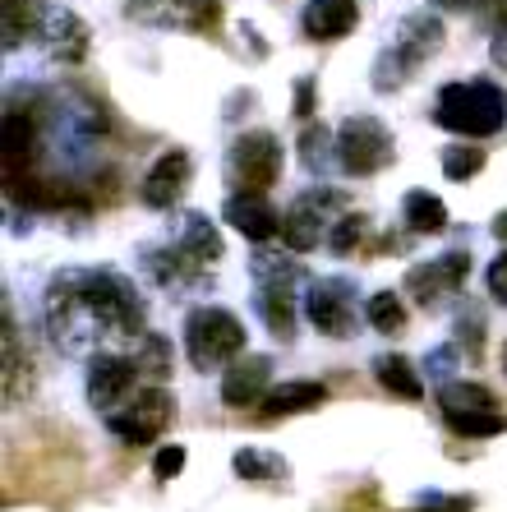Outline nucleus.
Here are the masks:
<instances>
[{
    "label": "nucleus",
    "mask_w": 507,
    "mask_h": 512,
    "mask_svg": "<svg viewBox=\"0 0 507 512\" xmlns=\"http://www.w3.org/2000/svg\"><path fill=\"white\" fill-rule=\"evenodd\" d=\"M47 323L60 351L83 356L107 337H143V300L130 277L111 268H70L47 286Z\"/></svg>",
    "instance_id": "nucleus-1"
},
{
    "label": "nucleus",
    "mask_w": 507,
    "mask_h": 512,
    "mask_svg": "<svg viewBox=\"0 0 507 512\" xmlns=\"http://www.w3.org/2000/svg\"><path fill=\"white\" fill-rule=\"evenodd\" d=\"M434 120L461 139H489L507 125V93L494 79H466L443 84L434 97Z\"/></svg>",
    "instance_id": "nucleus-2"
},
{
    "label": "nucleus",
    "mask_w": 507,
    "mask_h": 512,
    "mask_svg": "<svg viewBox=\"0 0 507 512\" xmlns=\"http://www.w3.org/2000/svg\"><path fill=\"white\" fill-rule=\"evenodd\" d=\"M245 323L222 305H203L185 319V356L194 370H226L245 351Z\"/></svg>",
    "instance_id": "nucleus-3"
},
{
    "label": "nucleus",
    "mask_w": 507,
    "mask_h": 512,
    "mask_svg": "<svg viewBox=\"0 0 507 512\" xmlns=\"http://www.w3.org/2000/svg\"><path fill=\"white\" fill-rule=\"evenodd\" d=\"M282 176V139L272 130H249L226 153V180L245 194H263Z\"/></svg>",
    "instance_id": "nucleus-4"
},
{
    "label": "nucleus",
    "mask_w": 507,
    "mask_h": 512,
    "mask_svg": "<svg viewBox=\"0 0 507 512\" xmlns=\"http://www.w3.org/2000/svg\"><path fill=\"white\" fill-rule=\"evenodd\" d=\"M392 162V134L374 116H346L337 125V167L346 176H378Z\"/></svg>",
    "instance_id": "nucleus-5"
},
{
    "label": "nucleus",
    "mask_w": 507,
    "mask_h": 512,
    "mask_svg": "<svg viewBox=\"0 0 507 512\" xmlns=\"http://www.w3.org/2000/svg\"><path fill=\"white\" fill-rule=\"evenodd\" d=\"M346 208V194L328 190V185H314L309 194H300V199L291 203L282 213V240L291 254H309L314 245H323L328 240V217L342 213Z\"/></svg>",
    "instance_id": "nucleus-6"
},
{
    "label": "nucleus",
    "mask_w": 507,
    "mask_h": 512,
    "mask_svg": "<svg viewBox=\"0 0 507 512\" xmlns=\"http://www.w3.org/2000/svg\"><path fill=\"white\" fill-rule=\"evenodd\" d=\"M171 393L166 388H143L139 397H134L130 406H120V411H111L107 425L116 439H125L130 448H143V443H157L166 434V425H171Z\"/></svg>",
    "instance_id": "nucleus-7"
},
{
    "label": "nucleus",
    "mask_w": 507,
    "mask_h": 512,
    "mask_svg": "<svg viewBox=\"0 0 507 512\" xmlns=\"http://www.w3.org/2000/svg\"><path fill=\"white\" fill-rule=\"evenodd\" d=\"M466 277H471V254L448 250V254H438V259H425V263H415V268H406V291L415 296V305L434 310L443 296H457L461 286H466Z\"/></svg>",
    "instance_id": "nucleus-8"
},
{
    "label": "nucleus",
    "mask_w": 507,
    "mask_h": 512,
    "mask_svg": "<svg viewBox=\"0 0 507 512\" xmlns=\"http://www.w3.org/2000/svg\"><path fill=\"white\" fill-rule=\"evenodd\" d=\"M355 291L342 277H319L305 291V319L319 328L323 337H351L355 333Z\"/></svg>",
    "instance_id": "nucleus-9"
},
{
    "label": "nucleus",
    "mask_w": 507,
    "mask_h": 512,
    "mask_svg": "<svg viewBox=\"0 0 507 512\" xmlns=\"http://www.w3.org/2000/svg\"><path fill=\"white\" fill-rule=\"evenodd\" d=\"M189 180H194V162H189V153L185 148H166L153 167H148V176H143V203L157 208V213H171V208L185 199Z\"/></svg>",
    "instance_id": "nucleus-10"
},
{
    "label": "nucleus",
    "mask_w": 507,
    "mask_h": 512,
    "mask_svg": "<svg viewBox=\"0 0 507 512\" xmlns=\"http://www.w3.org/2000/svg\"><path fill=\"white\" fill-rule=\"evenodd\" d=\"M139 383V360L134 356H93L88 360V402L97 411H116Z\"/></svg>",
    "instance_id": "nucleus-11"
},
{
    "label": "nucleus",
    "mask_w": 507,
    "mask_h": 512,
    "mask_svg": "<svg viewBox=\"0 0 507 512\" xmlns=\"http://www.w3.org/2000/svg\"><path fill=\"white\" fill-rule=\"evenodd\" d=\"M272 393V360L268 356H240L222 374V402L226 406H254Z\"/></svg>",
    "instance_id": "nucleus-12"
},
{
    "label": "nucleus",
    "mask_w": 507,
    "mask_h": 512,
    "mask_svg": "<svg viewBox=\"0 0 507 512\" xmlns=\"http://www.w3.org/2000/svg\"><path fill=\"white\" fill-rule=\"evenodd\" d=\"M443 19L438 14H429V10H411L406 19L397 24V37H392V47H397V56L406 60V65H425L429 56H438L443 51Z\"/></svg>",
    "instance_id": "nucleus-13"
},
{
    "label": "nucleus",
    "mask_w": 507,
    "mask_h": 512,
    "mask_svg": "<svg viewBox=\"0 0 507 512\" xmlns=\"http://www.w3.org/2000/svg\"><path fill=\"white\" fill-rule=\"evenodd\" d=\"M222 217L240 231V236L259 240V245H263V240H272V236H282V217H277V208H272V203L263 199V194H245V190H236L231 199H226Z\"/></svg>",
    "instance_id": "nucleus-14"
},
{
    "label": "nucleus",
    "mask_w": 507,
    "mask_h": 512,
    "mask_svg": "<svg viewBox=\"0 0 507 512\" xmlns=\"http://www.w3.org/2000/svg\"><path fill=\"white\" fill-rule=\"evenodd\" d=\"M355 24H360V5L355 0H305V10H300V28L314 42H337Z\"/></svg>",
    "instance_id": "nucleus-15"
},
{
    "label": "nucleus",
    "mask_w": 507,
    "mask_h": 512,
    "mask_svg": "<svg viewBox=\"0 0 507 512\" xmlns=\"http://www.w3.org/2000/svg\"><path fill=\"white\" fill-rule=\"evenodd\" d=\"M42 37H47V51L56 60H83L88 56V28H83V19L74 10H65V5H47L42 10Z\"/></svg>",
    "instance_id": "nucleus-16"
},
{
    "label": "nucleus",
    "mask_w": 507,
    "mask_h": 512,
    "mask_svg": "<svg viewBox=\"0 0 507 512\" xmlns=\"http://www.w3.org/2000/svg\"><path fill=\"white\" fill-rule=\"evenodd\" d=\"M180 250L189 254V259L199 263V268H213L217 259L226 254V245H222V236H217V227L208 222L203 213H189L185 222H180V240H176Z\"/></svg>",
    "instance_id": "nucleus-17"
},
{
    "label": "nucleus",
    "mask_w": 507,
    "mask_h": 512,
    "mask_svg": "<svg viewBox=\"0 0 507 512\" xmlns=\"http://www.w3.org/2000/svg\"><path fill=\"white\" fill-rule=\"evenodd\" d=\"M319 402H328V388L314 379H291L277 383L268 397H263V411L268 416H295V411H314Z\"/></svg>",
    "instance_id": "nucleus-18"
},
{
    "label": "nucleus",
    "mask_w": 507,
    "mask_h": 512,
    "mask_svg": "<svg viewBox=\"0 0 507 512\" xmlns=\"http://www.w3.org/2000/svg\"><path fill=\"white\" fill-rule=\"evenodd\" d=\"M401 222H406V231H415V236H438V231L448 227V203L429 190H411L401 199Z\"/></svg>",
    "instance_id": "nucleus-19"
},
{
    "label": "nucleus",
    "mask_w": 507,
    "mask_h": 512,
    "mask_svg": "<svg viewBox=\"0 0 507 512\" xmlns=\"http://www.w3.org/2000/svg\"><path fill=\"white\" fill-rule=\"evenodd\" d=\"M42 0H5L0 5V33H5V51L24 47L33 33H42Z\"/></svg>",
    "instance_id": "nucleus-20"
},
{
    "label": "nucleus",
    "mask_w": 507,
    "mask_h": 512,
    "mask_svg": "<svg viewBox=\"0 0 507 512\" xmlns=\"http://www.w3.org/2000/svg\"><path fill=\"white\" fill-rule=\"evenodd\" d=\"M438 406H443V420H457V416H480V411H498L494 393L480 388V383H443L438 388Z\"/></svg>",
    "instance_id": "nucleus-21"
},
{
    "label": "nucleus",
    "mask_w": 507,
    "mask_h": 512,
    "mask_svg": "<svg viewBox=\"0 0 507 512\" xmlns=\"http://www.w3.org/2000/svg\"><path fill=\"white\" fill-rule=\"evenodd\" d=\"M143 263H148V273H153L157 286H185V282H194V277L203 273L199 263L189 259L180 245H162V250H148V254H143Z\"/></svg>",
    "instance_id": "nucleus-22"
},
{
    "label": "nucleus",
    "mask_w": 507,
    "mask_h": 512,
    "mask_svg": "<svg viewBox=\"0 0 507 512\" xmlns=\"http://www.w3.org/2000/svg\"><path fill=\"white\" fill-rule=\"evenodd\" d=\"M125 19L148 28H189V0H125Z\"/></svg>",
    "instance_id": "nucleus-23"
},
{
    "label": "nucleus",
    "mask_w": 507,
    "mask_h": 512,
    "mask_svg": "<svg viewBox=\"0 0 507 512\" xmlns=\"http://www.w3.org/2000/svg\"><path fill=\"white\" fill-rule=\"evenodd\" d=\"M374 379L388 388V393L406 397V402H415V397H425V383H420V374H415V365L406 356H378L374 360Z\"/></svg>",
    "instance_id": "nucleus-24"
},
{
    "label": "nucleus",
    "mask_w": 507,
    "mask_h": 512,
    "mask_svg": "<svg viewBox=\"0 0 507 512\" xmlns=\"http://www.w3.org/2000/svg\"><path fill=\"white\" fill-rule=\"evenodd\" d=\"M231 466H236V476L249 480V485H282L286 480V462L277 453H263V448H240L231 457Z\"/></svg>",
    "instance_id": "nucleus-25"
},
{
    "label": "nucleus",
    "mask_w": 507,
    "mask_h": 512,
    "mask_svg": "<svg viewBox=\"0 0 507 512\" xmlns=\"http://www.w3.org/2000/svg\"><path fill=\"white\" fill-rule=\"evenodd\" d=\"M249 273H254V282H259L263 291H291V286L305 277L300 273V263L286 259V254H254Z\"/></svg>",
    "instance_id": "nucleus-26"
},
{
    "label": "nucleus",
    "mask_w": 507,
    "mask_h": 512,
    "mask_svg": "<svg viewBox=\"0 0 507 512\" xmlns=\"http://www.w3.org/2000/svg\"><path fill=\"white\" fill-rule=\"evenodd\" d=\"M365 319L374 323V333H401L406 328V305H401L397 291H378V296H369Z\"/></svg>",
    "instance_id": "nucleus-27"
},
{
    "label": "nucleus",
    "mask_w": 507,
    "mask_h": 512,
    "mask_svg": "<svg viewBox=\"0 0 507 512\" xmlns=\"http://www.w3.org/2000/svg\"><path fill=\"white\" fill-rule=\"evenodd\" d=\"M259 314L277 337H291L295 333V305H291V291H263L259 286Z\"/></svg>",
    "instance_id": "nucleus-28"
},
{
    "label": "nucleus",
    "mask_w": 507,
    "mask_h": 512,
    "mask_svg": "<svg viewBox=\"0 0 507 512\" xmlns=\"http://www.w3.org/2000/svg\"><path fill=\"white\" fill-rule=\"evenodd\" d=\"M484 171V148H471V143H452L443 148V176L448 180H471Z\"/></svg>",
    "instance_id": "nucleus-29"
},
{
    "label": "nucleus",
    "mask_w": 507,
    "mask_h": 512,
    "mask_svg": "<svg viewBox=\"0 0 507 512\" xmlns=\"http://www.w3.org/2000/svg\"><path fill=\"white\" fill-rule=\"evenodd\" d=\"M406 79H411V65L397 56V47L378 51V60H374V88L378 93H397Z\"/></svg>",
    "instance_id": "nucleus-30"
},
{
    "label": "nucleus",
    "mask_w": 507,
    "mask_h": 512,
    "mask_svg": "<svg viewBox=\"0 0 507 512\" xmlns=\"http://www.w3.org/2000/svg\"><path fill=\"white\" fill-rule=\"evenodd\" d=\"M360 236H365V217L342 213L337 222H332V231H328V250L332 254H351L355 245H360Z\"/></svg>",
    "instance_id": "nucleus-31"
},
{
    "label": "nucleus",
    "mask_w": 507,
    "mask_h": 512,
    "mask_svg": "<svg viewBox=\"0 0 507 512\" xmlns=\"http://www.w3.org/2000/svg\"><path fill=\"white\" fill-rule=\"evenodd\" d=\"M139 370H148V374H157V379H162V374H171V346L162 342V337H153V333H143L139 337Z\"/></svg>",
    "instance_id": "nucleus-32"
},
{
    "label": "nucleus",
    "mask_w": 507,
    "mask_h": 512,
    "mask_svg": "<svg viewBox=\"0 0 507 512\" xmlns=\"http://www.w3.org/2000/svg\"><path fill=\"white\" fill-rule=\"evenodd\" d=\"M457 434H466V439H489V434H503L507 429V420L498 416V411H480V416H457V420H448Z\"/></svg>",
    "instance_id": "nucleus-33"
},
{
    "label": "nucleus",
    "mask_w": 507,
    "mask_h": 512,
    "mask_svg": "<svg viewBox=\"0 0 507 512\" xmlns=\"http://www.w3.org/2000/svg\"><path fill=\"white\" fill-rule=\"evenodd\" d=\"M461 337H466V356H480L484 351V314L475 310V305H466V310H461V319H457V342Z\"/></svg>",
    "instance_id": "nucleus-34"
},
{
    "label": "nucleus",
    "mask_w": 507,
    "mask_h": 512,
    "mask_svg": "<svg viewBox=\"0 0 507 512\" xmlns=\"http://www.w3.org/2000/svg\"><path fill=\"white\" fill-rule=\"evenodd\" d=\"M300 162H305L309 171H319L323 162H328V130H323V125L300 134Z\"/></svg>",
    "instance_id": "nucleus-35"
},
{
    "label": "nucleus",
    "mask_w": 507,
    "mask_h": 512,
    "mask_svg": "<svg viewBox=\"0 0 507 512\" xmlns=\"http://www.w3.org/2000/svg\"><path fill=\"white\" fill-rule=\"evenodd\" d=\"M153 471H157V480H176L180 471H185V448H180V443H166L162 453L153 457Z\"/></svg>",
    "instance_id": "nucleus-36"
},
{
    "label": "nucleus",
    "mask_w": 507,
    "mask_h": 512,
    "mask_svg": "<svg viewBox=\"0 0 507 512\" xmlns=\"http://www.w3.org/2000/svg\"><path fill=\"white\" fill-rule=\"evenodd\" d=\"M222 19V0H189V28L203 33V28H217Z\"/></svg>",
    "instance_id": "nucleus-37"
},
{
    "label": "nucleus",
    "mask_w": 507,
    "mask_h": 512,
    "mask_svg": "<svg viewBox=\"0 0 507 512\" xmlns=\"http://www.w3.org/2000/svg\"><path fill=\"white\" fill-rule=\"evenodd\" d=\"M314 107H319V88H314V79H300V84H295V116L309 120Z\"/></svg>",
    "instance_id": "nucleus-38"
},
{
    "label": "nucleus",
    "mask_w": 507,
    "mask_h": 512,
    "mask_svg": "<svg viewBox=\"0 0 507 512\" xmlns=\"http://www.w3.org/2000/svg\"><path fill=\"white\" fill-rule=\"evenodd\" d=\"M489 296H494L498 305H507V250L489 263Z\"/></svg>",
    "instance_id": "nucleus-39"
},
{
    "label": "nucleus",
    "mask_w": 507,
    "mask_h": 512,
    "mask_svg": "<svg viewBox=\"0 0 507 512\" xmlns=\"http://www.w3.org/2000/svg\"><path fill=\"white\" fill-rule=\"evenodd\" d=\"M489 56H494V65L507 74V24H498L494 42H489Z\"/></svg>",
    "instance_id": "nucleus-40"
},
{
    "label": "nucleus",
    "mask_w": 507,
    "mask_h": 512,
    "mask_svg": "<svg viewBox=\"0 0 507 512\" xmlns=\"http://www.w3.org/2000/svg\"><path fill=\"white\" fill-rule=\"evenodd\" d=\"M443 10H452V14H471V10H480L484 0H438Z\"/></svg>",
    "instance_id": "nucleus-41"
},
{
    "label": "nucleus",
    "mask_w": 507,
    "mask_h": 512,
    "mask_svg": "<svg viewBox=\"0 0 507 512\" xmlns=\"http://www.w3.org/2000/svg\"><path fill=\"white\" fill-rule=\"evenodd\" d=\"M494 236H498V240H507V213H498V217H494Z\"/></svg>",
    "instance_id": "nucleus-42"
},
{
    "label": "nucleus",
    "mask_w": 507,
    "mask_h": 512,
    "mask_svg": "<svg viewBox=\"0 0 507 512\" xmlns=\"http://www.w3.org/2000/svg\"><path fill=\"white\" fill-rule=\"evenodd\" d=\"M494 14H498V24H507V0H494Z\"/></svg>",
    "instance_id": "nucleus-43"
},
{
    "label": "nucleus",
    "mask_w": 507,
    "mask_h": 512,
    "mask_svg": "<svg viewBox=\"0 0 507 512\" xmlns=\"http://www.w3.org/2000/svg\"><path fill=\"white\" fill-rule=\"evenodd\" d=\"M503 370H507V342H503Z\"/></svg>",
    "instance_id": "nucleus-44"
}]
</instances>
